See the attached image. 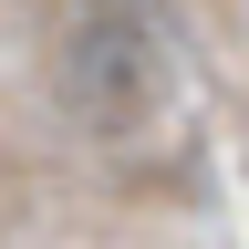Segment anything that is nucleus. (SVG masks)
<instances>
[{
  "label": "nucleus",
  "instance_id": "obj_1",
  "mask_svg": "<svg viewBox=\"0 0 249 249\" xmlns=\"http://www.w3.org/2000/svg\"><path fill=\"white\" fill-rule=\"evenodd\" d=\"M52 104L93 145H135L156 135V114L177 104V52L145 21V0H83L52 42Z\"/></svg>",
  "mask_w": 249,
  "mask_h": 249
}]
</instances>
